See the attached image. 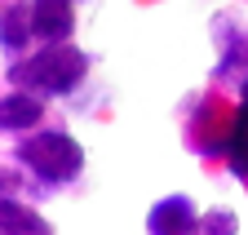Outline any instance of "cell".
<instances>
[{
	"mask_svg": "<svg viewBox=\"0 0 248 235\" xmlns=\"http://www.w3.org/2000/svg\"><path fill=\"white\" fill-rule=\"evenodd\" d=\"M0 5H9V0H0Z\"/></svg>",
	"mask_w": 248,
	"mask_h": 235,
	"instance_id": "obj_12",
	"label": "cell"
},
{
	"mask_svg": "<svg viewBox=\"0 0 248 235\" xmlns=\"http://www.w3.org/2000/svg\"><path fill=\"white\" fill-rule=\"evenodd\" d=\"M80 0H31V36L40 45H67L76 36Z\"/></svg>",
	"mask_w": 248,
	"mask_h": 235,
	"instance_id": "obj_3",
	"label": "cell"
},
{
	"mask_svg": "<svg viewBox=\"0 0 248 235\" xmlns=\"http://www.w3.org/2000/svg\"><path fill=\"white\" fill-rule=\"evenodd\" d=\"M200 226V204L191 195H164L146 213V235H195Z\"/></svg>",
	"mask_w": 248,
	"mask_h": 235,
	"instance_id": "obj_4",
	"label": "cell"
},
{
	"mask_svg": "<svg viewBox=\"0 0 248 235\" xmlns=\"http://www.w3.org/2000/svg\"><path fill=\"white\" fill-rule=\"evenodd\" d=\"M36 36H31V0H9L0 9V49L9 53V63H18L22 53H31Z\"/></svg>",
	"mask_w": 248,
	"mask_h": 235,
	"instance_id": "obj_6",
	"label": "cell"
},
{
	"mask_svg": "<svg viewBox=\"0 0 248 235\" xmlns=\"http://www.w3.org/2000/svg\"><path fill=\"white\" fill-rule=\"evenodd\" d=\"M213 76L222 80L226 89H235V94H239V102L248 98V36H239V40H226V45H222V58H217Z\"/></svg>",
	"mask_w": 248,
	"mask_h": 235,
	"instance_id": "obj_7",
	"label": "cell"
},
{
	"mask_svg": "<svg viewBox=\"0 0 248 235\" xmlns=\"http://www.w3.org/2000/svg\"><path fill=\"white\" fill-rule=\"evenodd\" d=\"M89 67H93V58L80 49V45H40V49H31L22 53L18 63H9V84L22 94H36V98H71L80 84L89 80Z\"/></svg>",
	"mask_w": 248,
	"mask_h": 235,
	"instance_id": "obj_1",
	"label": "cell"
},
{
	"mask_svg": "<svg viewBox=\"0 0 248 235\" xmlns=\"http://www.w3.org/2000/svg\"><path fill=\"white\" fill-rule=\"evenodd\" d=\"M0 235H53L40 209H31L22 200H0Z\"/></svg>",
	"mask_w": 248,
	"mask_h": 235,
	"instance_id": "obj_9",
	"label": "cell"
},
{
	"mask_svg": "<svg viewBox=\"0 0 248 235\" xmlns=\"http://www.w3.org/2000/svg\"><path fill=\"white\" fill-rule=\"evenodd\" d=\"M40 120H45V98L22 94V89L0 94V133L27 138V133H36V129H40Z\"/></svg>",
	"mask_w": 248,
	"mask_h": 235,
	"instance_id": "obj_5",
	"label": "cell"
},
{
	"mask_svg": "<svg viewBox=\"0 0 248 235\" xmlns=\"http://www.w3.org/2000/svg\"><path fill=\"white\" fill-rule=\"evenodd\" d=\"M18 191H22V169L0 164V200H18Z\"/></svg>",
	"mask_w": 248,
	"mask_h": 235,
	"instance_id": "obj_11",
	"label": "cell"
},
{
	"mask_svg": "<svg viewBox=\"0 0 248 235\" xmlns=\"http://www.w3.org/2000/svg\"><path fill=\"white\" fill-rule=\"evenodd\" d=\"M14 160L27 178H36L45 187H67L84 173V146L67 129H36V133L18 138Z\"/></svg>",
	"mask_w": 248,
	"mask_h": 235,
	"instance_id": "obj_2",
	"label": "cell"
},
{
	"mask_svg": "<svg viewBox=\"0 0 248 235\" xmlns=\"http://www.w3.org/2000/svg\"><path fill=\"white\" fill-rule=\"evenodd\" d=\"M222 160L235 173L239 182H248V98L235 107L231 125H226V146H222Z\"/></svg>",
	"mask_w": 248,
	"mask_h": 235,
	"instance_id": "obj_8",
	"label": "cell"
},
{
	"mask_svg": "<svg viewBox=\"0 0 248 235\" xmlns=\"http://www.w3.org/2000/svg\"><path fill=\"white\" fill-rule=\"evenodd\" d=\"M195 235H239V213H235V209H226V204H217V209L200 213Z\"/></svg>",
	"mask_w": 248,
	"mask_h": 235,
	"instance_id": "obj_10",
	"label": "cell"
}]
</instances>
